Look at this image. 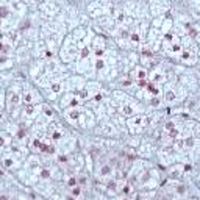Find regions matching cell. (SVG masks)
I'll use <instances>...</instances> for the list:
<instances>
[{
  "label": "cell",
  "mask_w": 200,
  "mask_h": 200,
  "mask_svg": "<svg viewBox=\"0 0 200 200\" xmlns=\"http://www.w3.org/2000/svg\"><path fill=\"white\" fill-rule=\"evenodd\" d=\"M39 94L34 91V89H25L24 91V95H22V100L25 105H33V103L39 102Z\"/></svg>",
  "instance_id": "cell-1"
},
{
  "label": "cell",
  "mask_w": 200,
  "mask_h": 200,
  "mask_svg": "<svg viewBox=\"0 0 200 200\" xmlns=\"http://www.w3.org/2000/svg\"><path fill=\"white\" fill-rule=\"evenodd\" d=\"M181 61L186 64H194L196 63V49L194 47H186L181 53Z\"/></svg>",
  "instance_id": "cell-2"
},
{
  "label": "cell",
  "mask_w": 200,
  "mask_h": 200,
  "mask_svg": "<svg viewBox=\"0 0 200 200\" xmlns=\"http://www.w3.org/2000/svg\"><path fill=\"white\" fill-rule=\"evenodd\" d=\"M132 77H133V78H138L139 81H142L144 78L147 77V72H146V69L139 67V69H135V71L132 72Z\"/></svg>",
  "instance_id": "cell-3"
},
{
  "label": "cell",
  "mask_w": 200,
  "mask_h": 200,
  "mask_svg": "<svg viewBox=\"0 0 200 200\" xmlns=\"http://www.w3.org/2000/svg\"><path fill=\"white\" fill-rule=\"evenodd\" d=\"M66 116H67V119H69V120L75 122V120H78V119H80V111H77V109H71V111H69Z\"/></svg>",
  "instance_id": "cell-4"
},
{
  "label": "cell",
  "mask_w": 200,
  "mask_h": 200,
  "mask_svg": "<svg viewBox=\"0 0 200 200\" xmlns=\"http://www.w3.org/2000/svg\"><path fill=\"white\" fill-rule=\"evenodd\" d=\"M52 138H53L55 141L61 139V138H63V132H61L59 128H55V130H52Z\"/></svg>",
  "instance_id": "cell-5"
},
{
  "label": "cell",
  "mask_w": 200,
  "mask_h": 200,
  "mask_svg": "<svg viewBox=\"0 0 200 200\" xmlns=\"http://www.w3.org/2000/svg\"><path fill=\"white\" fill-rule=\"evenodd\" d=\"M147 89H149V92H152L153 95H158V94H160V89H158V86H156L155 83H152V81H150V85L147 86Z\"/></svg>",
  "instance_id": "cell-6"
},
{
  "label": "cell",
  "mask_w": 200,
  "mask_h": 200,
  "mask_svg": "<svg viewBox=\"0 0 200 200\" xmlns=\"http://www.w3.org/2000/svg\"><path fill=\"white\" fill-rule=\"evenodd\" d=\"M163 80H164L163 75H161L160 72H155V74H153V77H152V83H155V85H156V83H160V81H163Z\"/></svg>",
  "instance_id": "cell-7"
},
{
  "label": "cell",
  "mask_w": 200,
  "mask_h": 200,
  "mask_svg": "<svg viewBox=\"0 0 200 200\" xmlns=\"http://www.w3.org/2000/svg\"><path fill=\"white\" fill-rule=\"evenodd\" d=\"M80 196H81V188H80V186H74V188H72V197L78 199Z\"/></svg>",
  "instance_id": "cell-8"
},
{
  "label": "cell",
  "mask_w": 200,
  "mask_h": 200,
  "mask_svg": "<svg viewBox=\"0 0 200 200\" xmlns=\"http://www.w3.org/2000/svg\"><path fill=\"white\" fill-rule=\"evenodd\" d=\"M122 114H132L133 113V108L132 106H128V105H125V106H122Z\"/></svg>",
  "instance_id": "cell-9"
},
{
  "label": "cell",
  "mask_w": 200,
  "mask_h": 200,
  "mask_svg": "<svg viewBox=\"0 0 200 200\" xmlns=\"http://www.w3.org/2000/svg\"><path fill=\"white\" fill-rule=\"evenodd\" d=\"M3 164H5V167H11L13 166V160H11V158H3Z\"/></svg>",
  "instance_id": "cell-10"
},
{
  "label": "cell",
  "mask_w": 200,
  "mask_h": 200,
  "mask_svg": "<svg viewBox=\"0 0 200 200\" xmlns=\"http://www.w3.org/2000/svg\"><path fill=\"white\" fill-rule=\"evenodd\" d=\"M52 91H53V92H59V91H61V85H59V83H53V85H52Z\"/></svg>",
  "instance_id": "cell-11"
},
{
  "label": "cell",
  "mask_w": 200,
  "mask_h": 200,
  "mask_svg": "<svg viewBox=\"0 0 200 200\" xmlns=\"http://www.w3.org/2000/svg\"><path fill=\"white\" fill-rule=\"evenodd\" d=\"M132 41H133V42H139V33H138V31H135L132 34Z\"/></svg>",
  "instance_id": "cell-12"
},
{
  "label": "cell",
  "mask_w": 200,
  "mask_h": 200,
  "mask_svg": "<svg viewBox=\"0 0 200 200\" xmlns=\"http://www.w3.org/2000/svg\"><path fill=\"white\" fill-rule=\"evenodd\" d=\"M69 186H71V188L77 186V180H75V177H71V178H69Z\"/></svg>",
  "instance_id": "cell-13"
},
{
  "label": "cell",
  "mask_w": 200,
  "mask_h": 200,
  "mask_svg": "<svg viewBox=\"0 0 200 200\" xmlns=\"http://www.w3.org/2000/svg\"><path fill=\"white\" fill-rule=\"evenodd\" d=\"M41 177H42V178H49L50 177V172L47 170V169H44L42 172H41Z\"/></svg>",
  "instance_id": "cell-14"
},
{
  "label": "cell",
  "mask_w": 200,
  "mask_h": 200,
  "mask_svg": "<svg viewBox=\"0 0 200 200\" xmlns=\"http://www.w3.org/2000/svg\"><path fill=\"white\" fill-rule=\"evenodd\" d=\"M152 105H153V106H158V105H160V99H158V97H153V99H152Z\"/></svg>",
  "instance_id": "cell-15"
},
{
  "label": "cell",
  "mask_w": 200,
  "mask_h": 200,
  "mask_svg": "<svg viewBox=\"0 0 200 200\" xmlns=\"http://www.w3.org/2000/svg\"><path fill=\"white\" fill-rule=\"evenodd\" d=\"M97 67H99V69L103 67V59H97Z\"/></svg>",
  "instance_id": "cell-16"
}]
</instances>
